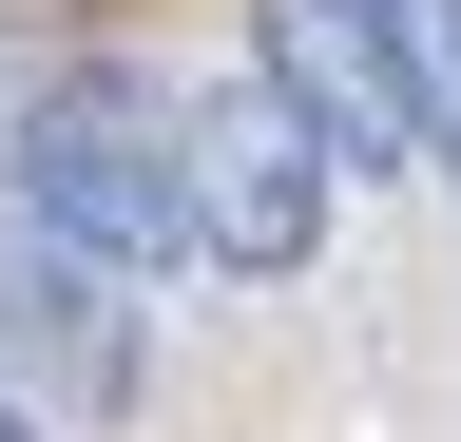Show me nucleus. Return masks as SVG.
<instances>
[{"label": "nucleus", "instance_id": "5", "mask_svg": "<svg viewBox=\"0 0 461 442\" xmlns=\"http://www.w3.org/2000/svg\"><path fill=\"white\" fill-rule=\"evenodd\" d=\"M384 59H403V116H423V154L461 174V0H384Z\"/></svg>", "mask_w": 461, "mask_h": 442}, {"label": "nucleus", "instance_id": "3", "mask_svg": "<svg viewBox=\"0 0 461 442\" xmlns=\"http://www.w3.org/2000/svg\"><path fill=\"white\" fill-rule=\"evenodd\" d=\"M250 77L288 96V135L327 174H423V116H403L384 0H250Z\"/></svg>", "mask_w": 461, "mask_h": 442}, {"label": "nucleus", "instance_id": "2", "mask_svg": "<svg viewBox=\"0 0 461 442\" xmlns=\"http://www.w3.org/2000/svg\"><path fill=\"white\" fill-rule=\"evenodd\" d=\"M173 231L212 269H250V289H288V269L327 250V154L288 135L269 77H212L193 116H173Z\"/></svg>", "mask_w": 461, "mask_h": 442}, {"label": "nucleus", "instance_id": "6", "mask_svg": "<svg viewBox=\"0 0 461 442\" xmlns=\"http://www.w3.org/2000/svg\"><path fill=\"white\" fill-rule=\"evenodd\" d=\"M0 442H39V404H20V384H0Z\"/></svg>", "mask_w": 461, "mask_h": 442}, {"label": "nucleus", "instance_id": "4", "mask_svg": "<svg viewBox=\"0 0 461 442\" xmlns=\"http://www.w3.org/2000/svg\"><path fill=\"white\" fill-rule=\"evenodd\" d=\"M0 347L39 365V404H58V423H115V404L154 384L135 289H115V269H77L58 231H20V212H0Z\"/></svg>", "mask_w": 461, "mask_h": 442}, {"label": "nucleus", "instance_id": "1", "mask_svg": "<svg viewBox=\"0 0 461 442\" xmlns=\"http://www.w3.org/2000/svg\"><path fill=\"white\" fill-rule=\"evenodd\" d=\"M0 212L20 231H58L77 269H115V289H154L173 250V96L135 59H77V77H39L20 116H0Z\"/></svg>", "mask_w": 461, "mask_h": 442}]
</instances>
